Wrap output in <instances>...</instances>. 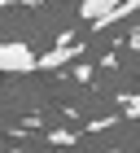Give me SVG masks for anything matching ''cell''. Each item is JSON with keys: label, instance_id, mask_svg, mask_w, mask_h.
Listing matches in <instances>:
<instances>
[{"label": "cell", "instance_id": "1", "mask_svg": "<svg viewBox=\"0 0 140 153\" xmlns=\"http://www.w3.org/2000/svg\"><path fill=\"white\" fill-rule=\"evenodd\" d=\"M35 70V53L18 39H0V74H31Z\"/></svg>", "mask_w": 140, "mask_h": 153}, {"label": "cell", "instance_id": "3", "mask_svg": "<svg viewBox=\"0 0 140 153\" xmlns=\"http://www.w3.org/2000/svg\"><path fill=\"white\" fill-rule=\"evenodd\" d=\"M136 13H140V0H123V4H118L114 13H105L96 26H114V22H123V18H136Z\"/></svg>", "mask_w": 140, "mask_h": 153}, {"label": "cell", "instance_id": "4", "mask_svg": "<svg viewBox=\"0 0 140 153\" xmlns=\"http://www.w3.org/2000/svg\"><path fill=\"white\" fill-rule=\"evenodd\" d=\"M118 109H123V114H127V118H140V96H123V101H118Z\"/></svg>", "mask_w": 140, "mask_h": 153}, {"label": "cell", "instance_id": "2", "mask_svg": "<svg viewBox=\"0 0 140 153\" xmlns=\"http://www.w3.org/2000/svg\"><path fill=\"white\" fill-rule=\"evenodd\" d=\"M123 0H79V22H101L105 13H114Z\"/></svg>", "mask_w": 140, "mask_h": 153}, {"label": "cell", "instance_id": "5", "mask_svg": "<svg viewBox=\"0 0 140 153\" xmlns=\"http://www.w3.org/2000/svg\"><path fill=\"white\" fill-rule=\"evenodd\" d=\"M48 140H53V144H74L79 136H74V131H48Z\"/></svg>", "mask_w": 140, "mask_h": 153}]
</instances>
